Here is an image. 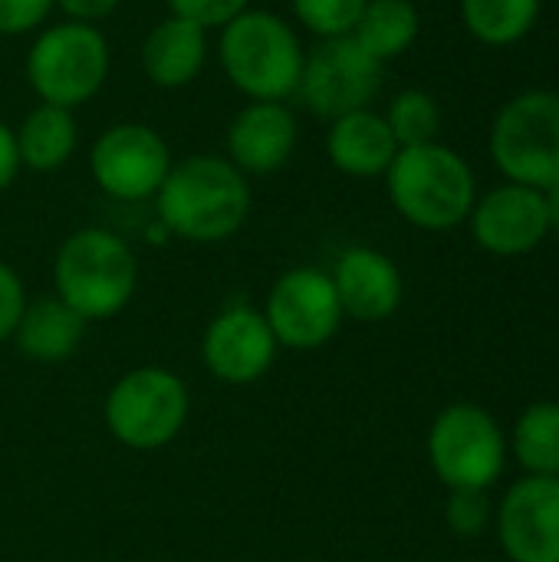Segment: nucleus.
<instances>
[{
    "instance_id": "f257e3e1",
    "label": "nucleus",
    "mask_w": 559,
    "mask_h": 562,
    "mask_svg": "<svg viewBox=\"0 0 559 562\" xmlns=\"http://www.w3.org/2000/svg\"><path fill=\"white\" fill-rule=\"evenodd\" d=\"M250 181L224 155H188L171 161L155 211L168 234L188 244H221L250 217Z\"/></svg>"
},
{
    "instance_id": "f03ea898",
    "label": "nucleus",
    "mask_w": 559,
    "mask_h": 562,
    "mask_svg": "<svg viewBox=\"0 0 559 562\" xmlns=\"http://www.w3.org/2000/svg\"><path fill=\"white\" fill-rule=\"evenodd\" d=\"M385 191L402 221L418 231H455L478 201L474 168L445 142L399 148L385 171Z\"/></svg>"
},
{
    "instance_id": "7ed1b4c3",
    "label": "nucleus",
    "mask_w": 559,
    "mask_h": 562,
    "mask_svg": "<svg viewBox=\"0 0 559 562\" xmlns=\"http://www.w3.org/2000/svg\"><path fill=\"white\" fill-rule=\"evenodd\" d=\"M306 49L293 23L273 10H244L217 30V63L227 82L250 102L297 95Z\"/></svg>"
},
{
    "instance_id": "20e7f679",
    "label": "nucleus",
    "mask_w": 559,
    "mask_h": 562,
    "mask_svg": "<svg viewBox=\"0 0 559 562\" xmlns=\"http://www.w3.org/2000/svg\"><path fill=\"white\" fill-rule=\"evenodd\" d=\"M56 296L86 323L119 316L138 290L135 250L109 227L72 231L53 260Z\"/></svg>"
},
{
    "instance_id": "39448f33",
    "label": "nucleus",
    "mask_w": 559,
    "mask_h": 562,
    "mask_svg": "<svg viewBox=\"0 0 559 562\" xmlns=\"http://www.w3.org/2000/svg\"><path fill=\"white\" fill-rule=\"evenodd\" d=\"M23 69L26 86L40 102L76 112L102 92L112 69V49L99 26L59 20L36 30Z\"/></svg>"
},
{
    "instance_id": "423d86ee",
    "label": "nucleus",
    "mask_w": 559,
    "mask_h": 562,
    "mask_svg": "<svg viewBox=\"0 0 559 562\" xmlns=\"http://www.w3.org/2000/svg\"><path fill=\"white\" fill-rule=\"evenodd\" d=\"M504 181L547 191L559 184V89H527L507 99L488 135Z\"/></svg>"
},
{
    "instance_id": "0eeeda50",
    "label": "nucleus",
    "mask_w": 559,
    "mask_h": 562,
    "mask_svg": "<svg viewBox=\"0 0 559 562\" xmlns=\"http://www.w3.org/2000/svg\"><path fill=\"white\" fill-rule=\"evenodd\" d=\"M191 412L188 385L161 366H142L125 372L105 398L109 435L132 451H158L171 445Z\"/></svg>"
},
{
    "instance_id": "6e6552de",
    "label": "nucleus",
    "mask_w": 559,
    "mask_h": 562,
    "mask_svg": "<svg viewBox=\"0 0 559 562\" xmlns=\"http://www.w3.org/2000/svg\"><path fill=\"white\" fill-rule=\"evenodd\" d=\"M507 441L481 405H448L428 431V464L448 491H491L504 474Z\"/></svg>"
},
{
    "instance_id": "1a4fd4ad",
    "label": "nucleus",
    "mask_w": 559,
    "mask_h": 562,
    "mask_svg": "<svg viewBox=\"0 0 559 562\" xmlns=\"http://www.w3.org/2000/svg\"><path fill=\"white\" fill-rule=\"evenodd\" d=\"M382 69L385 66L353 36L316 40V46L306 49L297 95L313 115L333 122L346 112L372 109V99L382 89Z\"/></svg>"
},
{
    "instance_id": "9d476101",
    "label": "nucleus",
    "mask_w": 559,
    "mask_h": 562,
    "mask_svg": "<svg viewBox=\"0 0 559 562\" xmlns=\"http://www.w3.org/2000/svg\"><path fill=\"white\" fill-rule=\"evenodd\" d=\"M168 142L145 122H115L89 148V175L112 201H148L171 168Z\"/></svg>"
},
{
    "instance_id": "9b49d317",
    "label": "nucleus",
    "mask_w": 559,
    "mask_h": 562,
    "mask_svg": "<svg viewBox=\"0 0 559 562\" xmlns=\"http://www.w3.org/2000/svg\"><path fill=\"white\" fill-rule=\"evenodd\" d=\"M264 319L277 346L293 352H313L339 333L346 316L326 270L293 267L273 280L267 293Z\"/></svg>"
},
{
    "instance_id": "f8f14e48",
    "label": "nucleus",
    "mask_w": 559,
    "mask_h": 562,
    "mask_svg": "<svg viewBox=\"0 0 559 562\" xmlns=\"http://www.w3.org/2000/svg\"><path fill=\"white\" fill-rule=\"evenodd\" d=\"M277 349L280 346L264 319V310L247 303L221 310L201 336V359L208 372L224 385L260 382L273 369Z\"/></svg>"
},
{
    "instance_id": "ddd939ff",
    "label": "nucleus",
    "mask_w": 559,
    "mask_h": 562,
    "mask_svg": "<svg viewBox=\"0 0 559 562\" xmlns=\"http://www.w3.org/2000/svg\"><path fill=\"white\" fill-rule=\"evenodd\" d=\"M474 244L491 257H524L550 237L544 191L504 181L481 194L468 214Z\"/></svg>"
},
{
    "instance_id": "4468645a",
    "label": "nucleus",
    "mask_w": 559,
    "mask_h": 562,
    "mask_svg": "<svg viewBox=\"0 0 559 562\" xmlns=\"http://www.w3.org/2000/svg\"><path fill=\"white\" fill-rule=\"evenodd\" d=\"M494 520L511 562H559V477H521Z\"/></svg>"
},
{
    "instance_id": "2eb2a0df",
    "label": "nucleus",
    "mask_w": 559,
    "mask_h": 562,
    "mask_svg": "<svg viewBox=\"0 0 559 562\" xmlns=\"http://www.w3.org/2000/svg\"><path fill=\"white\" fill-rule=\"evenodd\" d=\"M297 142H300V125L287 102H247L227 122L224 158L247 178L273 175L293 158Z\"/></svg>"
},
{
    "instance_id": "dca6fc26",
    "label": "nucleus",
    "mask_w": 559,
    "mask_h": 562,
    "mask_svg": "<svg viewBox=\"0 0 559 562\" xmlns=\"http://www.w3.org/2000/svg\"><path fill=\"white\" fill-rule=\"evenodd\" d=\"M343 316L359 323H382L402 306V273L395 260L376 247H349L329 273Z\"/></svg>"
},
{
    "instance_id": "f3484780",
    "label": "nucleus",
    "mask_w": 559,
    "mask_h": 562,
    "mask_svg": "<svg viewBox=\"0 0 559 562\" xmlns=\"http://www.w3.org/2000/svg\"><path fill=\"white\" fill-rule=\"evenodd\" d=\"M208 53H211V40L208 30L185 20V16H161L142 40L138 49V63L145 79L155 89H185L191 86L204 66H208Z\"/></svg>"
},
{
    "instance_id": "a211bd4d",
    "label": "nucleus",
    "mask_w": 559,
    "mask_h": 562,
    "mask_svg": "<svg viewBox=\"0 0 559 562\" xmlns=\"http://www.w3.org/2000/svg\"><path fill=\"white\" fill-rule=\"evenodd\" d=\"M326 155L329 165L346 178H385L392 158L399 155V142L392 138L382 112L356 109L329 122Z\"/></svg>"
},
{
    "instance_id": "6ab92c4d",
    "label": "nucleus",
    "mask_w": 559,
    "mask_h": 562,
    "mask_svg": "<svg viewBox=\"0 0 559 562\" xmlns=\"http://www.w3.org/2000/svg\"><path fill=\"white\" fill-rule=\"evenodd\" d=\"M86 336V319L66 306L59 296H36L33 303L26 300L20 323L13 329L16 349L33 359V362H66Z\"/></svg>"
},
{
    "instance_id": "aec40b11",
    "label": "nucleus",
    "mask_w": 559,
    "mask_h": 562,
    "mask_svg": "<svg viewBox=\"0 0 559 562\" xmlns=\"http://www.w3.org/2000/svg\"><path fill=\"white\" fill-rule=\"evenodd\" d=\"M13 135H16L20 165L36 171V175H49V171L66 168L79 148L76 112L59 109V105H46V102H36L20 119Z\"/></svg>"
},
{
    "instance_id": "412c9836",
    "label": "nucleus",
    "mask_w": 559,
    "mask_h": 562,
    "mask_svg": "<svg viewBox=\"0 0 559 562\" xmlns=\"http://www.w3.org/2000/svg\"><path fill=\"white\" fill-rule=\"evenodd\" d=\"M422 33V13L415 0H366L353 40L382 66L415 46Z\"/></svg>"
},
{
    "instance_id": "4be33fe9",
    "label": "nucleus",
    "mask_w": 559,
    "mask_h": 562,
    "mask_svg": "<svg viewBox=\"0 0 559 562\" xmlns=\"http://www.w3.org/2000/svg\"><path fill=\"white\" fill-rule=\"evenodd\" d=\"M465 30L491 49L521 43L540 20L544 0H458Z\"/></svg>"
},
{
    "instance_id": "5701e85b",
    "label": "nucleus",
    "mask_w": 559,
    "mask_h": 562,
    "mask_svg": "<svg viewBox=\"0 0 559 562\" xmlns=\"http://www.w3.org/2000/svg\"><path fill=\"white\" fill-rule=\"evenodd\" d=\"M511 448L527 474L559 477V402H534L514 425Z\"/></svg>"
},
{
    "instance_id": "b1692460",
    "label": "nucleus",
    "mask_w": 559,
    "mask_h": 562,
    "mask_svg": "<svg viewBox=\"0 0 559 562\" xmlns=\"http://www.w3.org/2000/svg\"><path fill=\"white\" fill-rule=\"evenodd\" d=\"M385 125L392 128V138L399 148H415L428 142H441V105L425 89H402L385 105Z\"/></svg>"
},
{
    "instance_id": "393cba45",
    "label": "nucleus",
    "mask_w": 559,
    "mask_h": 562,
    "mask_svg": "<svg viewBox=\"0 0 559 562\" xmlns=\"http://www.w3.org/2000/svg\"><path fill=\"white\" fill-rule=\"evenodd\" d=\"M366 0H290L293 20L316 40L353 36Z\"/></svg>"
},
{
    "instance_id": "a878e982",
    "label": "nucleus",
    "mask_w": 559,
    "mask_h": 562,
    "mask_svg": "<svg viewBox=\"0 0 559 562\" xmlns=\"http://www.w3.org/2000/svg\"><path fill=\"white\" fill-rule=\"evenodd\" d=\"M448 527L461 537V540H474L488 530L494 507L488 501V491H451L448 507H445Z\"/></svg>"
},
{
    "instance_id": "bb28decb",
    "label": "nucleus",
    "mask_w": 559,
    "mask_h": 562,
    "mask_svg": "<svg viewBox=\"0 0 559 562\" xmlns=\"http://www.w3.org/2000/svg\"><path fill=\"white\" fill-rule=\"evenodd\" d=\"M250 7H254V0H168V13L185 16V20L204 26L208 33L227 26L234 16H241Z\"/></svg>"
},
{
    "instance_id": "cd10ccee",
    "label": "nucleus",
    "mask_w": 559,
    "mask_h": 562,
    "mask_svg": "<svg viewBox=\"0 0 559 562\" xmlns=\"http://www.w3.org/2000/svg\"><path fill=\"white\" fill-rule=\"evenodd\" d=\"M53 0H0V36H26L46 26Z\"/></svg>"
},
{
    "instance_id": "c85d7f7f",
    "label": "nucleus",
    "mask_w": 559,
    "mask_h": 562,
    "mask_svg": "<svg viewBox=\"0 0 559 562\" xmlns=\"http://www.w3.org/2000/svg\"><path fill=\"white\" fill-rule=\"evenodd\" d=\"M23 306H26L23 280L16 277V270L7 260H0V342L13 336Z\"/></svg>"
},
{
    "instance_id": "c756f323",
    "label": "nucleus",
    "mask_w": 559,
    "mask_h": 562,
    "mask_svg": "<svg viewBox=\"0 0 559 562\" xmlns=\"http://www.w3.org/2000/svg\"><path fill=\"white\" fill-rule=\"evenodd\" d=\"M53 7L66 16V20H76V23H99V20H109L122 0H53Z\"/></svg>"
},
{
    "instance_id": "7c9ffc66",
    "label": "nucleus",
    "mask_w": 559,
    "mask_h": 562,
    "mask_svg": "<svg viewBox=\"0 0 559 562\" xmlns=\"http://www.w3.org/2000/svg\"><path fill=\"white\" fill-rule=\"evenodd\" d=\"M20 151H16V135H13V125H7L0 119V191H7L16 175H20Z\"/></svg>"
},
{
    "instance_id": "2f4dec72",
    "label": "nucleus",
    "mask_w": 559,
    "mask_h": 562,
    "mask_svg": "<svg viewBox=\"0 0 559 562\" xmlns=\"http://www.w3.org/2000/svg\"><path fill=\"white\" fill-rule=\"evenodd\" d=\"M544 201H547V224H550V234L559 237V184L544 191Z\"/></svg>"
},
{
    "instance_id": "473e14b6",
    "label": "nucleus",
    "mask_w": 559,
    "mask_h": 562,
    "mask_svg": "<svg viewBox=\"0 0 559 562\" xmlns=\"http://www.w3.org/2000/svg\"><path fill=\"white\" fill-rule=\"evenodd\" d=\"M415 3H435V0H415Z\"/></svg>"
}]
</instances>
